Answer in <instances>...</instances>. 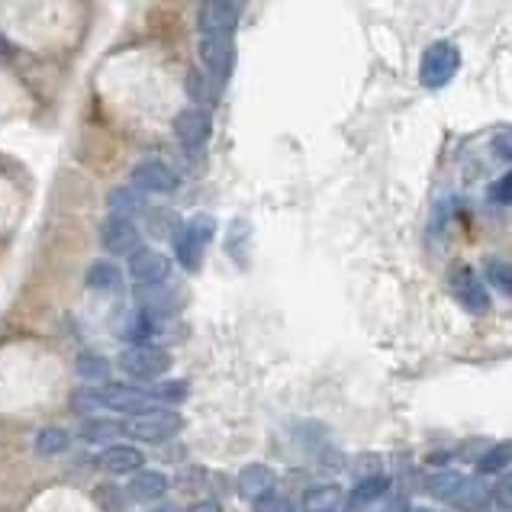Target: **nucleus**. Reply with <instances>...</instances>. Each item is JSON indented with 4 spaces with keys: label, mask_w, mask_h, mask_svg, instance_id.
<instances>
[{
    "label": "nucleus",
    "mask_w": 512,
    "mask_h": 512,
    "mask_svg": "<svg viewBox=\"0 0 512 512\" xmlns=\"http://www.w3.org/2000/svg\"><path fill=\"white\" fill-rule=\"evenodd\" d=\"M216 236V219L210 213H197L190 216L187 223L178 229L174 236V261L187 271V274H197L203 265V252H207L210 239Z\"/></svg>",
    "instance_id": "nucleus-1"
},
{
    "label": "nucleus",
    "mask_w": 512,
    "mask_h": 512,
    "mask_svg": "<svg viewBox=\"0 0 512 512\" xmlns=\"http://www.w3.org/2000/svg\"><path fill=\"white\" fill-rule=\"evenodd\" d=\"M116 368H120L129 380H139V384H158V377H165L171 371V355L158 345H126L116 358Z\"/></svg>",
    "instance_id": "nucleus-2"
},
{
    "label": "nucleus",
    "mask_w": 512,
    "mask_h": 512,
    "mask_svg": "<svg viewBox=\"0 0 512 512\" xmlns=\"http://www.w3.org/2000/svg\"><path fill=\"white\" fill-rule=\"evenodd\" d=\"M181 429H184V416L171 406H152L126 422V435H133L142 445H165Z\"/></svg>",
    "instance_id": "nucleus-3"
},
{
    "label": "nucleus",
    "mask_w": 512,
    "mask_h": 512,
    "mask_svg": "<svg viewBox=\"0 0 512 512\" xmlns=\"http://www.w3.org/2000/svg\"><path fill=\"white\" fill-rule=\"evenodd\" d=\"M458 68H461V49L451 39H438L422 52L419 84L429 87V91H438V87L451 84V78L458 75Z\"/></svg>",
    "instance_id": "nucleus-4"
},
{
    "label": "nucleus",
    "mask_w": 512,
    "mask_h": 512,
    "mask_svg": "<svg viewBox=\"0 0 512 512\" xmlns=\"http://www.w3.org/2000/svg\"><path fill=\"white\" fill-rule=\"evenodd\" d=\"M448 284H451V294L461 303L464 313L471 316H487L490 313V290L484 284V277H480L471 265H455L448 274Z\"/></svg>",
    "instance_id": "nucleus-5"
},
{
    "label": "nucleus",
    "mask_w": 512,
    "mask_h": 512,
    "mask_svg": "<svg viewBox=\"0 0 512 512\" xmlns=\"http://www.w3.org/2000/svg\"><path fill=\"white\" fill-rule=\"evenodd\" d=\"M155 400L145 387H133V384H100L97 387V409H110V413H129L139 416L145 409H152Z\"/></svg>",
    "instance_id": "nucleus-6"
},
{
    "label": "nucleus",
    "mask_w": 512,
    "mask_h": 512,
    "mask_svg": "<svg viewBox=\"0 0 512 512\" xmlns=\"http://www.w3.org/2000/svg\"><path fill=\"white\" fill-rule=\"evenodd\" d=\"M129 277L139 287H165L171 277V258L158 248H145L139 245L133 255H129Z\"/></svg>",
    "instance_id": "nucleus-7"
},
{
    "label": "nucleus",
    "mask_w": 512,
    "mask_h": 512,
    "mask_svg": "<svg viewBox=\"0 0 512 512\" xmlns=\"http://www.w3.org/2000/svg\"><path fill=\"white\" fill-rule=\"evenodd\" d=\"M210 133H213V116L203 107H187L174 116V136L190 152H197L210 139Z\"/></svg>",
    "instance_id": "nucleus-8"
},
{
    "label": "nucleus",
    "mask_w": 512,
    "mask_h": 512,
    "mask_svg": "<svg viewBox=\"0 0 512 512\" xmlns=\"http://www.w3.org/2000/svg\"><path fill=\"white\" fill-rule=\"evenodd\" d=\"M178 184V174L165 162H158V158H145V162L133 168V187L139 194H174Z\"/></svg>",
    "instance_id": "nucleus-9"
},
{
    "label": "nucleus",
    "mask_w": 512,
    "mask_h": 512,
    "mask_svg": "<svg viewBox=\"0 0 512 512\" xmlns=\"http://www.w3.org/2000/svg\"><path fill=\"white\" fill-rule=\"evenodd\" d=\"M100 248L107 255H133L139 248V229L133 219L107 216L104 226H100Z\"/></svg>",
    "instance_id": "nucleus-10"
},
{
    "label": "nucleus",
    "mask_w": 512,
    "mask_h": 512,
    "mask_svg": "<svg viewBox=\"0 0 512 512\" xmlns=\"http://www.w3.org/2000/svg\"><path fill=\"white\" fill-rule=\"evenodd\" d=\"M200 36H236L239 29V4H200L197 10Z\"/></svg>",
    "instance_id": "nucleus-11"
},
{
    "label": "nucleus",
    "mask_w": 512,
    "mask_h": 512,
    "mask_svg": "<svg viewBox=\"0 0 512 512\" xmlns=\"http://www.w3.org/2000/svg\"><path fill=\"white\" fill-rule=\"evenodd\" d=\"M97 464L104 467L110 477H133L145 467V455L129 442H113V445H107L104 451H100Z\"/></svg>",
    "instance_id": "nucleus-12"
},
{
    "label": "nucleus",
    "mask_w": 512,
    "mask_h": 512,
    "mask_svg": "<svg viewBox=\"0 0 512 512\" xmlns=\"http://www.w3.org/2000/svg\"><path fill=\"white\" fill-rule=\"evenodd\" d=\"M274 484H277V474L271 471L268 464H261V461L245 464L242 471L236 474V493L242 496V500H248V503H255L265 493H271Z\"/></svg>",
    "instance_id": "nucleus-13"
},
{
    "label": "nucleus",
    "mask_w": 512,
    "mask_h": 512,
    "mask_svg": "<svg viewBox=\"0 0 512 512\" xmlns=\"http://www.w3.org/2000/svg\"><path fill=\"white\" fill-rule=\"evenodd\" d=\"M168 487H171V480L162 471H149V467H142L139 474L129 477L126 496L133 503H162V496L168 493Z\"/></svg>",
    "instance_id": "nucleus-14"
},
{
    "label": "nucleus",
    "mask_w": 512,
    "mask_h": 512,
    "mask_svg": "<svg viewBox=\"0 0 512 512\" xmlns=\"http://www.w3.org/2000/svg\"><path fill=\"white\" fill-rule=\"evenodd\" d=\"M448 506H455L458 512H487L490 506V487L480 477H461V484L451 493Z\"/></svg>",
    "instance_id": "nucleus-15"
},
{
    "label": "nucleus",
    "mask_w": 512,
    "mask_h": 512,
    "mask_svg": "<svg viewBox=\"0 0 512 512\" xmlns=\"http://www.w3.org/2000/svg\"><path fill=\"white\" fill-rule=\"evenodd\" d=\"M390 487H393V480H390L387 474H377V477H364V480H358V484L351 487V493L345 496L348 512H358V509L371 506V503H380V500H384V496L390 493Z\"/></svg>",
    "instance_id": "nucleus-16"
},
{
    "label": "nucleus",
    "mask_w": 512,
    "mask_h": 512,
    "mask_svg": "<svg viewBox=\"0 0 512 512\" xmlns=\"http://www.w3.org/2000/svg\"><path fill=\"white\" fill-rule=\"evenodd\" d=\"M345 503V493L339 484H319L303 493L300 512H339Z\"/></svg>",
    "instance_id": "nucleus-17"
},
{
    "label": "nucleus",
    "mask_w": 512,
    "mask_h": 512,
    "mask_svg": "<svg viewBox=\"0 0 512 512\" xmlns=\"http://www.w3.org/2000/svg\"><path fill=\"white\" fill-rule=\"evenodd\" d=\"M75 374L81 380H87V384H110V374H113V364L107 355H97V351H81V355L75 358Z\"/></svg>",
    "instance_id": "nucleus-18"
},
{
    "label": "nucleus",
    "mask_w": 512,
    "mask_h": 512,
    "mask_svg": "<svg viewBox=\"0 0 512 512\" xmlns=\"http://www.w3.org/2000/svg\"><path fill=\"white\" fill-rule=\"evenodd\" d=\"M84 442H110L116 435H126V422L123 419H110V416H84L81 432Z\"/></svg>",
    "instance_id": "nucleus-19"
},
{
    "label": "nucleus",
    "mask_w": 512,
    "mask_h": 512,
    "mask_svg": "<svg viewBox=\"0 0 512 512\" xmlns=\"http://www.w3.org/2000/svg\"><path fill=\"white\" fill-rule=\"evenodd\" d=\"M33 448L42 458H58L71 448V432L62 426H42L33 438Z\"/></svg>",
    "instance_id": "nucleus-20"
},
{
    "label": "nucleus",
    "mask_w": 512,
    "mask_h": 512,
    "mask_svg": "<svg viewBox=\"0 0 512 512\" xmlns=\"http://www.w3.org/2000/svg\"><path fill=\"white\" fill-rule=\"evenodd\" d=\"M512 464V438H503V442L490 445L477 461V477L487 474H506V467Z\"/></svg>",
    "instance_id": "nucleus-21"
},
{
    "label": "nucleus",
    "mask_w": 512,
    "mask_h": 512,
    "mask_svg": "<svg viewBox=\"0 0 512 512\" xmlns=\"http://www.w3.org/2000/svg\"><path fill=\"white\" fill-rule=\"evenodd\" d=\"M107 207H110V216L133 219L136 213H142V194L136 187H113L107 194Z\"/></svg>",
    "instance_id": "nucleus-22"
},
{
    "label": "nucleus",
    "mask_w": 512,
    "mask_h": 512,
    "mask_svg": "<svg viewBox=\"0 0 512 512\" xmlns=\"http://www.w3.org/2000/svg\"><path fill=\"white\" fill-rule=\"evenodd\" d=\"M120 268L113 265V261H107V258H100V261H94L91 268H87V277H84V284L91 287V290H113L116 284H120Z\"/></svg>",
    "instance_id": "nucleus-23"
},
{
    "label": "nucleus",
    "mask_w": 512,
    "mask_h": 512,
    "mask_svg": "<svg viewBox=\"0 0 512 512\" xmlns=\"http://www.w3.org/2000/svg\"><path fill=\"white\" fill-rule=\"evenodd\" d=\"M461 477L464 474H458V471H432L429 477H426V490H429V496L432 500H438V503H448L451 500V493H455V487L461 484Z\"/></svg>",
    "instance_id": "nucleus-24"
},
{
    "label": "nucleus",
    "mask_w": 512,
    "mask_h": 512,
    "mask_svg": "<svg viewBox=\"0 0 512 512\" xmlns=\"http://www.w3.org/2000/svg\"><path fill=\"white\" fill-rule=\"evenodd\" d=\"M149 393H152V400H155V403L178 406V403L187 400L190 387H187V380H158V384L149 387Z\"/></svg>",
    "instance_id": "nucleus-25"
},
{
    "label": "nucleus",
    "mask_w": 512,
    "mask_h": 512,
    "mask_svg": "<svg viewBox=\"0 0 512 512\" xmlns=\"http://www.w3.org/2000/svg\"><path fill=\"white\" fill-rule=\"evenodd\" d=\"M484 271H487L490 287H496L500 294L512 297V261H506V258H487Z\"/></svg>",
    "instance_id": "nucleus-26"
},
{
    "label": "nucleus",
    "mask_w": 512,
    "mask_h": 512,
    "mask_svg": "<svg viewBox=\"0 0 512 512\" xmlns=\"http://www.w3.org/2000/svg\"><path fill=\"white\" fill-rule=\"evenodd\" d=\"M94 500L107 512H123L129 496H126V490H120V484H100V487H94Z\"/></svg>",
    "instance_id": "nucleus-27"
},
{
    "label": "nucleus",
    "mask_w": 512,
    "mask_h": 512,
    "mask_svg": "<svg viewBox=\"0 0 512 512\" xmlns=\"http://www.w3.org/2000/svg\"><path fill=\"white\" fill-rule=\"evenodd\" d=\"M149 335H152V316L142 310V313L133 319V323L126 326L123 339H126L129 345H149Z\"/></svg>",
    "instance_id": "nucleus-28"
},
{
    "label": "nucleus",
    "mask_w": 512,
    "mask_h": 512,
    "mask_svg": "<svg viewBox=\"0 0 512 512\" xmlns=\"http://www.w3.org/2000/svg\"><path fill=\"white\" fill-rule=\"evenodd\" d=\"M252 512H297V509H294V503L287 500V496H281L277 490H271V493L261 496V500L252 503Z\"/></svg>",
    "instance_id": "nucleus-29"
},
{
    "label": "nucleus",
    "mask_w": 512,
    "mask_h": 512,
    "mask_svg": "<svg viewBox=\"0 0 512 512\" xmlns=\"http://www.w3.org/2000/svg\"><path fill=\"white\" fill-rule=\"evenodd\" d=\"M490 500L503 512H512V471L500 474V480H496L493 490H490Z\"/></svg>",
    "instance_id": "nucleus-30"
},
{
    "label": "nucleus",
    "mask_w": 512,
    "mask_h": 512,
    "mask_svg": "<svg viewBox=\"0 0 512 512\" xmlns=\"http://www.w3.org/2000/svg\"><path fill=\"white\" fill-rule=\"evenodd\" d=\"M490 200L500 203V207H512V171L500 174V178L490 184Z\"/></svg>",
    "instance_id": "nucleus-31"
},
{
    "label": "nucleus",
    "mask_w": 512,
    "mask_h": 512,
    "mask_svg": "<svg viewBox=\"0 0 512 512\" xmlns=\"http://www.w3.org/2000/svg\"><path fill=\"white\" fill-rule=\"evenodd\" d=\"M351 471H355V477H358V480L384 474V471H380V458H377V455H361V458L355 461V467H351Z\"/></svg>",
    "instance_id": "nucleus-32"
},
{
    "label": "nucleus",
    "mask_w": 512,
    "mask_h": 512,
    "mask_svg": "<svg viewBox=\"0 0 512 512\" xmlns=\"http://www.w3.org/2000/svg\"><path fill=\"white\" fill-rule=\"evenodd\" d=\"M493 149H496V155H500V158H506V162H512V129H506V133H496Z\"/></svg>",
    "instance_id": "nucleus-33"
},
{
    "label": "nucleus",
    "mask_w": 512,
    "mask_h": 512,
    "mask_svg": "<svg viewBox=\"0 0 512 512\" xmlns=\"http://www.w3.org/2000/svg\"><path fill=\"white\" fill-rule=\"evenodd\" d=\"M184 512H223V503L219 500H197V503H190Z\"/></svg>",
    "instance_id": "nucleus-34"
},
{
    "label": "nucleus",
    "mask_w": 512,
    "mask_h": 512,
    "mask_svg": "<svg viewBox=\"0 0 512 512\" xmlns=\"http://www.w3.org/2000/svg\"><path fill=\"white\" fill-rule=\"evenodd\" d=\"M426 461H429L432 467H442V471H445V464L451 461V455H448V451H438V455H429Z\"/></svg>",
    "instance_id": "nucleus-35"
},
{
    "label": "nucleus",
    "mask_w": 512,
    "mask_h": 512,
    "mask_svg": "<svg viewBox=\"0 0 512 512\" xmlns=\"http://www.w3.org/2000/svg\"><path fill=\"white\" fill-rule=\"evenodd\" d=\"M409 509H413V506H409L406 500H390L384 509H380V512H409Z\"/></svg>",
    "instance_id": "nucleus-36"
},
{
    "label": "nucleus",
    "mask_w": 512,
    "mask_h": 512,
    "mask_svg": "<svg viewBox=\"0 0 512 512\" xmlns=\"http://www.w3.org/2000/svg\"><path fill=\"white\" fill-rule=\"evenodd\" d=\"M149 512H184V509L174 503H155V509H149Z\"/></svg>",
    "instance_id": "nucleus-37"
},
{
    "label": "nucleus",
    "mask_w": 512,
    "mask_h": 512,
    "mask_svg": "<svg viewBox=\"0 0 512 512\" xmlns=\"http://www.w3.org/2000/svg\"><path fill=\"white\" fill-rule=\"evenodd\" d=\"M10 52H13V46H10L4 36H0V55H10Z\"/></svg>",
    "instance_id": "nucleus-38"
}]
</instances>
